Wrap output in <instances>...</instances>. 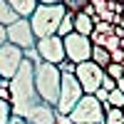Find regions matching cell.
Segmentation results:
<instances>
[{
	"label": "cell",
	"mask_w": 124,
	"mask_h": 124,
	"mask_svg": "<svg viewBox=\"0 0 124 124\" xmlns=\"http://www.w3.org/2000/svg\"><path fill=\"white\" fill-rule=\"evenodd\" d=\"M8 92H10V99H8L10 109H13V114H17V117H25L40 102L37 92H35V65L32 62L23 60V65L15 72V77L8 82Z\"/></svg>",
	"instance_id": "cell-1"
},
{
	"label": "cell",
	"mask_w": 124,
	"mask_h": 124,
	"mask_svg": "<svg viewBox=\"0 0 124 124\" xmlns=\"http://www.w3.org/2000/svg\"><path fill=\"white\" fill-rule=\"evenodd\" d=\"M60 79H62V72L57 70V65H50V62H40L35 65V92L40 102L45 104H57V97H60Z\"/></svg>",
	"instance_id": "cell-2"
},
{
	"label": "cell",
	"mask_w": 124,
	"mask_h": 124,
	"mask_svg": "<svg viewBox=\"0 0 124 124\" xmlns=\"http://www.w3.org/2000/svg\"><path fill=\"white\" fill-rule=\"evenodd\" d=\"M65 13H67V10L62 5H37L35 13L27 17L35 40H42V37L55 35L57 32V25H60V20H62Z\"/></svg>",
	"instance_id": "cell-3"
},
{
	"label": "cell",
	"mask_w": 124,
	"mask_h": 124,
	"mask_svg": "<svg viewBox=\"0 0 124 124\" xmlns=\"http://www.w3.org/2000/svg\"><path fill=\"white\" fill-rule=\"evenodd\" d=\"M67 117L72 124H104V107L94 99V94H82Z\"/></svg>",
	"instance_id": "cell-4"
},
{
	"label": "cell",
	"mask_w": 124,
	"mask_h": 124,
	"mask_svg": "<svg viewBox=\"0 0 124 124\" xmlns=\"http://www.w3.org/2000/svg\"><path fill=\"white\" fill-rule=\"evenodd\" d=\"M82 87L75 75H62L60 79V97H57V104H55V112H60V114H70L72 107L77 104V102L82 99Z\"/></svg>",
	"instance_id": "cell-5"
},
{
	"label": "cell",
	"mask_w": 124,
	"mask_h": 124,
	"mask_svg": "<svg viewBox=\"0 0 124 124\" xmlns=\"http://www.w3.org/2000/svg\"><path fill=\"white\" fill-rule=\"evenodd\" d=\"M75 77L79 82V87L85 94H94V92L102 87V77H104V70H102L99 65H94L92 60L87 62H79V65L75 67Z\"/></svg>",
	"instance_id": "cell-6"
},
{
	"label": "cell",
	"mask_w": 124,
	"mask_h": 124,
	"mask_svg": "<svg viewBox=\"0 0 124 124\" xmlns=\"http://www.w3.org/2000/svg\"><path fill=\"white\" fill-rule=\"evenodd\" d=\"M62 45H65V60H70L72 65H79V62H87L92 55V42L89 37L70 32L67 37H62Z\"/></svg>",
	"instance_id": "cell-7"
},
{
	"label": "cell",
	"mask_w": 124,
	"mask_h": 124,
	"mask_svg": "<svg viewBox=\"0 0 124 124\" xmlns=\"http://www.w3.org/2000/svg\"><path fill=\"white\" fill-rule=\"evenodd\" d=\"M5 37H8L10 45H15L20 50L35 47V35H32V27H30V20L27 17H20L17 23L8 25L5 27Z\"/></svg>",
	"instance_id": "cell-8"
},
{
	"label": "cell",
	"mask_w": 124,
	"mask_h": 124,
	"mask_svg": "<svg viewBox=\"0 0 124 124\" xmlns=\"http://www.w3.org/2000/svg\"><path fill=\"white\" fill-rule=\"evenodd\" d=\"M23 50L5 42L3 47H0V79H13L15 72L20 70V65H23Z\"/></svg>",
	"instance_id": "cell-9"
},
{
	"label": "cell",
	"mask_w": 124,
	"mask_h": 124,
	"mask_svg": "<svg viewBox=\"0 0 124 124\" xmlns=\"http://www.w3.org/2000/svg\"><path fill=\"white\" fill-rule=\"evenodd\" d=\"M35 50L40 52V60L50 62V65H60L65 60V45H62V37H57V35L35 40Z\"/></svg>",
	"instance_id": "cell-10"
},
{
	"label": "cell",
	"mask_w": 124,
	"mask_h": 124,
	"mask_svg": "<svg viewBox=\"0 0 124 124\" xmlns=\"http://www.w3.org/2000/svg\"><path fill=\"white\" fill-rule=\"evenodd\" d=\"M27 124H55V107L52 104H45V102H37L25 114Z\"/></svg>",
	"instance_id": "cell-11"
},
{
	"label": "cell",
	"mask_w": 124,
	"mask_h": 124,
	"mask_svg": "<svg viewBox=\"0 0 124 124\" xmlns=\"http://www.w3.org/2000/svg\"><path fill=\"white\" fill-rule=\"evenodd\" d=\"M5 3L13 8L20 17H30L35 13V8H37V0H5Z\"/></svg>",
	"instance_id": "cell-12"
},
{
	"label": "cell",
	"mask_w": 124,
	"mask_h": 124,
	"mask_svg": "<svg viewBox=\"0 0 124 124\" xmlns=\"http://www.w3.org/2000/svg\"><path fill=\"white\" fill-rule=\"evenodd\" d=\"M92 30H94V23H92V17H87L85 13H77V15H75V32H77V35L89 37Z\"/></svg>",
	"instance_id": "cell-13"
},
{
	"label": "cell",
	"mask_w": 124,
	"mask_h": 124,
	"mask_svg": "<svg viewBox=\"0 0 124 124\" xmlns=\"http://www.w3.org/2000/svg\"><path fill=\"white\" fill-rule=\"evenodd\" d=\"M70 32H75V13H65L60 20V25H57V37H67Z\"/></svg>",
	"instance_id": "cell-14"
},
{
	"label": "cell",
	"mask_w": 124,
	"mask_h": 124,
	"mask_svg": "<svg viewBox=\"0 0 124 124\" xmlns=\"http://www.w3.org/2000/svg\"><path fill=\"white\" fill-rule=\"evenodd\" d=\"M17 20H20V15H17L15 10L5 3V0H0V25H5V27H8V25L17 23Z\"/></svg>",
	"instance_id": "cell-15"
},
{
	"label": "cell",
	"mask_w": 124,
	"mask_h": 124,
	"mask_svg": "<svg viewBox=\"0 0 124 124\" xmlns=\"http://www.w3.org/2000/svg\"><path fill=\"white\" fill-rule=\"evenodd\" d=\"M89 60L94 62V65H99L102 70H104V67L109 65V62H112V60H109V52H107V50H104V47H94V45H92V55H89Z\"/></svg>",
	"instance_id": "cell-16"
},
{
	"label": "cell",
	"mask_w": 124,
	"mask_h": 124,
	"mask_svg": "<svg viewBox=\"0 0 124 124\" xmlns=\"http://www.w3.org/2000/svg\"><path fill=\"white\" fill-rule=\"evenodd\" d=\"M102 107H104V124H124V114H122V109L109 107V104H102Z\"/></svg>",
	"instance_id": "cell-17"
},
{
	"label": "cell",
	"mask_w": 124,
	"mask_h": 124,
	"mask_svg": "<svg viewBox=\"0 0 124 124\" xmlns=\"http://www.w3.org/2000/svg\"><path fill=\"white\" fill-rule=\"evenodd\" d=\"M87 3H89V0H62L60 5L65 8L67 13H75V15H77V13H82V10H85Z\"/></svg>",
	"instance_id": "cell-18"
},
{
	"label": "cell",
	"mask_w": 124,
	"mask_h": 124,
	"mask_svg": "<svg viewBox=\"0 0 124 124\" xmlns=\"http://www.w3.org/2000/svg\"><path fill=\"white\" fill-rule=\"evenodd\" d=\"M107 104L109 107H117V109H122L124 107V92H119L117 87L109 92V97H107Z\"/></svg>",
	"instance_id": "cell-19"
},
{
	"label": "cell",
	"mask_w": 124,
	"mask_h": 124,
	"mask_svg": "<svg viewBox=\"0 0 124 124\" xmlns=\"http://www.w3.org/2000/svg\"><path fill=\"white\" fill-rule=\"evenodd\" d=\"M104 75H107V77H112V79L117 82L119 77H124V67H122V65H114V62H109V65L104 67Z\"/></svg>",
	"instance_id": "cell-20"
},
{
	"label": "cell",
	"mask_w": 124,
	"mask_h": 124,
	"mask_svg": "<svg viewBox=\"0 0 124 124\" xmlns=\"http://www.w3.org/2000/svg\"><path fill=\"white\" fill-rule=\"evenodd\" d=\"M10 114H13V109H10V102L0 99V124H8Z\"/></svg>",
	"instance_id": "cell-21"
},
{
	"label": "cell",
	"mask_w": 124,
	"mask_h": 124,
	"mask_svg": "<svg viewBox=\"0 0 124 124\" xmlns=\"http://www.w3.org/2000/svg\"><path fill=\"white\" fill-rule=\"evenodd\" d=\"M23 57H25L27 62H32V65H40V62H42V60H40V52H37L35 47H27V50H23Z\"/></svg>",
	"instance_id": "cell-22"
},
{
	"label": "cell",
	"mask_w": 124,
	"mask_h": 124,
	"mask_svg": "<svg viewBox=\"0 0 124 124\" xmlns=\"http://www.w3.org/2000/svg\"><path fill=\"white\" fill-rule=\"evenodd\" d=\"M94 32H99V35H114V25L102 20V23H97V25H94Z\"/></svg>",
	"instance_id": "cell-23"
},
{
	"label": "cell",
	"mask_w": 124,
	"mask_h": 124,
	"mask_svg": "<svg viewBox=\"0 0 124 124\" xmlns=\"http://www.w3.org/2000/svg\"><path fill=\"white\" fill-rule=\"evenodd\" d=\"M109 60L114 62V65H122V62H124V50H122V47L112 50V52H109Z\"/></svg>",
	"instance_id": "cell-24"
},
{
	"label": "cell",
	"mask_w": 124,
	"mask_h": 124,
	"mask_svg": "<svg viewBox=\"0 0 124 124\" xmlns=\"http://www.w3.org/2000/svg\"><path fill=\"white\" fill-rule=\"evenodd\" d=\"M114 87H117V82L112 79V77H107V75L102 77V89H107V92H112V89H114Z\"/></svg>",
	"instance_id": "cell-25"
},
{
	"label": "cell",
	"mask_w": 124,
	"mask_h": 124,
	"mask_svg": "<svg viewBox=\"0 0 124 124\" xmlns=\"http://www.w3.org/2000/svg\"><path fill=\"white\" fill-rule=\"evenodd\" d=\"M107 97H109V92H107V89H102V87L94 92V99L99 102V104H107Z\"/></svg>",
	"instance_id": "cell-26"
},
{
	"label": "cell",
	"mask_w": 124,
	"mask_h": 124,
	"mask_svg": "<svg viewBox=\"0 0 124 124\" xmlns=\"http://www.w3.org/2000/svg\"><path fill=\"white\" fill-rule=\"evenodd\" d=\"M8 124H27V119H25V117H17V114H10Z\"/></svg>",
	"instance_id": "cell-27"
},
{
	"label": "cell",
	"mask_w": 124,
	"mask_h": 124,
	"mask_svg": "<svg viewBox=\"0 0 124 124\" xmlns=\"http://www.w3.org/2000/svg\"><path fill=\"white\" fill-rule=\"evenodd\" d=\"M62 0H37V5H60Z\"/></svg>",
	"instance_id": "cell-28"
},
{
	"label": "cell",
	"mask_w": 124,
	"mask_h": 124,
	"mask_svg": "<svg viewBox=\"0 0 124 124\" xmlns=\"http://www.w3.org/2000/svg\"><path fill=\"white\" fill-rule=\"evenodd\" d=\"M8 42V37H5V25H0V47H3Z\"/></svg>",
	"instance_id": "cell-29"
},
{
	"label": "cell",
	"mask_w": 124,
	"mask_h": 124,
	"mask_svg": "<svg viewBox=\"0 0 124 124\" xmlns=\"http://www.w3.org/2000/svg\"><path fill=\"white\" fill-rule=\"evenodd\" d=\"M122 114H124V107H122Z\"/></svg>",
	"instance_id": "cell-30"
}]
</instances>
